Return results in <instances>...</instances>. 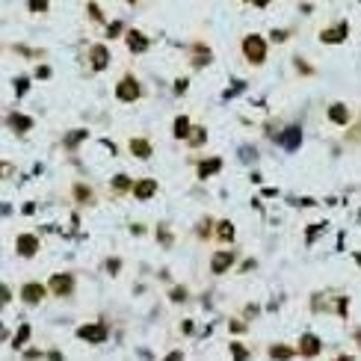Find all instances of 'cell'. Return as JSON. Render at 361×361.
I'll list each match as a JSON object with an SVG mask.
<instances>
[{
    "instance_id": "2e32d148",
    "label": "cell",
    "mask_w": 361,
    "mask_h": 361,
    "mask_svg": "<svg viewBox=\"0 0 361 361\" xmlns=\"http://www.w3.org/2000/svg\"><path fill=\"white\" fill-rule=\"evenodd\" d=\"M9 124H12L18 133H27V130L33 127V119H30V116H21V113H12V116H9Z\"/></svg>"
},
{
    "instance_id": "e575fe53",
    "label": "cell",
    "mask_w": 361,
    "mask_h": 361,
    "mask_svg": "<svg viewBox=\"0 0 361 361\" xmlns=\"http://www.w3.org/2000/svg\"><path fill=\"white\" fill-rule=\"evenodd\" d=\"M338 361H353V359H350V356H344V359H338Z\"/></svg>"
},
{
    "instance_id": "5b68a950",
    "label": "cell",
    "mask_w": 361,
    "mask_h": 361,
    "mask_svg": "<svg viewBox=\"0 0 361 361\" xmlns=\"http://www.w3.org/2000/svg\"><path fill=\"white\" fill-rule=\"evenodd\" d=\"M77 338H83V341H89V344H101L104 338H107V329L98 323V326H80L77 329Z\"/></svg>"
},
{
    "instance_id": "ba28073f",
    "label": "cell",
    "mask_w": 361,
    "mask_h": 361,
    "mask_svg": "<svg viewBox=\"0 0 361 361\" xmlns=\"http://www.w3.org/2000/svg\"><path fill=\"white\" fill-rule=\"evenodd\" d=\"M36 249H39V240H36L33 234H21V237H18V255L30 258V255H36Z\"/></svg>"
},
{
    "instance_id": "6da1fadb",
    "label": "cell",
    "mask_w": 361,
    "mask_h": 361,
    "mask_svg": "<svg viewBox=\"0 0 361 361\" xmlns=\"http://www.w3.org/2000/svg\"><path fill=\"white\" fill-rule=\"evenodd\" d=\"M243 53H246V59H249L252 65H261V62L267 59V41H264L258 33H252V36L243 39Z\"/></svg>"
},
{
    "instance_id": "5bb4252c",
    "label": "cell",
    "mask_w": 361,
    "mask_h": 361,
    "mask_svg": "<svg viewBox=\"0 0 361 361\" xmlns=\"http://www.w3.org/2000/svg\"><path fill=\"white\" fill-rule=\"evenodd\" d=\"M24 302H30V305H36V302H41V296H44V287L41 284H24Z\"/></svg>"
},
{
    "instance_id": "d590c367",
    "label": "cell",
    "mask_w": 361,
    "mask_h": 361,
    "mask_svg": "<svg viewBox=\"0 0 361 361\" xmlns=\"http://www.w3.org/2000/svg\"><path fill=\"white\" fill-rule=\"evenodd\" d=\"M356 261H359V264H361V255H356Z\"/></svg>"
},
{
    "instance_id": "4316f807",
    "label": "cell",
    "mask_w": 361,
    "mask_h": 361,
    "mask_svg": "<svg viewBox=\"0 0 361 361\" xmlns=\"http://www.w3.org/2000/svg\"><path fill=\"white\" fill-rule=\"evenodd\" d=\"M119 33H121V24H119V21H116V24H110V30H107V36H110V39H116Z\"/></svg>"
},
{
    "instance_id": "52a82bcc",
    "label": "cell",
    "mask_w": 361,
    "mask_h": 361,
    "mask_svg": "<svg viewBox=\"0 0 361 361\" xmlns=\"http://www.w3.org/2000/svg\"><path fill=\"white\" fill-rule=\"evenodd\" d=\"M127 47H130V53H145L148 39H145L139 30H127Z\"/></svg>"
},
{
    "instance_id": "7402d4cb",
    "label": "cell",
    "mask_w": 361,
    "mask_h": 361,
    "mask_svg": "<svg viewBox=\"0 0 361 361\" xmlns=\"http://www.w3.org/2000/svg\"><path fill=\"white\" fill-rule=\"evenodd\" d=\"M231 353H234V361H246V359H249L246 347H240V344H231Z\"/></svg>"
},
{
    "instance_id": "f1b7e54d",
    "label": "cell",
    "mask_w": 361,
    "mask_h": 361,
    "mask_svg": "<svg viewBox=\"0 0 361 361\" xmlns=\"http://www.w3.org/2000/svg\"><path fill=\"white\" fill-rule=\"evenodd\" d=\"M273 39H276V41H284V39H287V30H276Z\"/></svg>"
},
{
    "instance_id": "d6a6232c",
    "label": "cell",
    "mask_w": 361,
    "mask_h": 361,
    "mask_svg": "<svg viewBox=\"0 0 361 361\" xmlns=\"http://www.w3.org/2000/svg\"><path fill=\"white\" fill-rule=\"evenodd\" d=\"M181 359H184L181 353H169V359H166V361H181Z\"/></svg>"
},
{
    "instance_id": "f546056e",
    "label": "cell",
    "mask_w": 361,
    "mask_h": 361,
    "mask_svg": "<svg viewBox=\"0 0 361 361\" xmlns=\"http://www.w3.org/2000/svg\"><path fill=\"white\" fill-rule=\"evenodd\" d=\"M89 15H92V18H101V9H98L95 3H89Z\"/></svg>"
},
{
    "instance_id": "ffe728a7",
    "label": "cell",
    "mask_w": 361,
    "mask_h": 361,
    "mask_svg": "<svg viewBox=\"0 0 361 361\" xmlns=\"http://www.w3.org/2000/svg\"><path fill=\"white\" fill-rule=\"evenodd\" d=\"M193 62H196V65H207V62H210V50H207L204 44H196V47H193Z\"/></svg>"
},
{
    "instance_id": "cb8c5ba5",
    "label": "cell",
    "mask_w": 361,
    "mask_h": 361,
    "mask_svg": "<svg viewBox=\"0 0 361 361\" xmlns=\"http://www.w3.org/2000/svg\"><path fill=\"white\" fill-rule=\"evenodd\" d=\"M27 338H30V326H27V323H24V326H21V329H18V338H15V341H12V344H15V347H21V344H24V341H27Z\"/></svg>"
},
{
    "instance_id": "8fae6325",
    "label": "cell",
    "mask_w": 361,
    "mask_h": 361,
    "mask_svg": "<svg viewBox=\"0 0 361 361\" xmlns=\"http://www.w3.org/2000/svg\"><path fill=\"white\" fill-rule=\"evenodd\" d=\"M154 193H157V184H154L151 178H145V181L133 184V196H136V199H151Z\"/></svg>"
},
{
    "instance_id": "ac0fdd59",
    "label": "cell",
    "mask_w": 361,
    "mask_h": 361,
    "mask_svg": "<svg viewBox=\"0 0 361 361\" xmlns=\"http://www.w3.org/2000/svg\"><path fill=\"white\" fill-rule=\"evenodd\" d=\"M130 151H133V157H151V145L145 142V139H130Z\"/></svg>"
},
{
    "instance_id": "603a6c76",
    "label": "cell",
    "mask_w": 361,
    "mask_h": 361,
    "mask_svg": "<svg viewBox=\"0 0 361 361\" xmlns=\"http://www.w3.org/2000/svg\"><path fill=\"white\" fill-rule=\"evenodd\" d=\"M74 196H77V201H89V196H92V193H89V187L77 184V187H74Z\"/></svg>"
},
{
    "instance_id": "9a60e30c",
    "label": "cell",
    "mask_w": 361,
    "mask_h": 361,
    "mask_svg": "<svg viewBox=\"0 0 361 361\" xmlns=\"http://www.w3.org/2000/svg\"><path fill=\"white\" fill-rule=\"evenodd\" d=\"M329 119H332L335 124H347V121H350V110H347L344 104H332V107H329Z\"/></svg>"
},
{
    "instance_id": "7c38bea8",
    "label": "cell",
    "mask_w": 361,
    "mask_h": 361,
    "mask_svg": "<svg viewBox=\"0 0 361 361\" xmlns=\"http://www.w3.org/2000/svg\"><path fill=\"white\" fill-rule=\"evenodd\" d=\"M231 264H234V255H231V252H216V255H213V261H210L213 273H225Z\"/></svg>"
},
{
    "instance_id": "8992f818",
    "label": "cell",
    "mask_w": 361,
    "mask_h": 361,
    "mask_svg": "<svg viewBox=\"0 0 361 361\" xmlns=\"http://www.w3.org/2000/svg\"><path fill=\"white\" fill-rule=\"evenodd\" d=\"M89 53H92V56H89V59H92V68H95V71H104L107 62H110V50H107L104 44H95Z\"/></svg>"
},
{
    "instance_id": "30bf717a",
    "label": "cell",
    "mask_w": 361,
    "mask_h": 361,
    "mask_svg": "<svg viewBox=\"0 0 361 361\" xmlns=\"http://www.w3.org/2000/svg\"><path fill=\"white\" fill-rule=\"evenodd\" d=\"M320 39H323L326 44H338V41H344V39H347V24H338L335 30H323Z\"/></svg>"
},
{
    "instance_id": "7a4b0ae2",
    "label": "cell",
    "mask_w": 361,
    "mask_h": 361,
    "mask_svg": "<svg viewBox=\"0 0 361 361\" xmlns=\"http://www.w3.org/2000/svg\"><path fill=\"white\" fill-rule=\"evenodd\" d=\"M116 95H119V101H124V104H130V101H139V95H142V86H139V80L136 77H121L119 80V86H116Z\"/></svg>"
},
{
    "instance_id": "e0dca14e",
    "label": "cell",
    "mask_w": 361,
    "mask_h": 361,
    "mask_svg": "<svg viewBox=\"0 0 361 361\" xmlns=\"http://www.w3.org/2000/svg\"><path fill=\"white\" fill-rule=\"evenodd\" d=\"M190 130H193V121H190L187 116H178V119H175V136H178V139H187Z\"/></svg>"
},
{
    "instance_id": "836d02e7",
    "label": "cell",
    "mask_w": 361,
    "mask_h": 361,
    "mask_svg": "<svg viewBox=\"0 0 361 361\" xmlns=\"http://www.w3.org/2000/svg\"><path fill=\"white\" fill-rule=\"evenodd\" d=\"M50 361H62V356L59 353H50Z\"/></svg>"
},
{
    "instance_id": "277c9868",
    "label": "cell",
    "mask_w": 361,
    "mask_h": 361,
    "mask_svg": "<svg viewBox=\"0 0 361 361\" xmlns=\"http://www.w3.org/2000/svg\"><path fill=\"white\" fill-rule=\"evenodd\" d=\"M279 142H281L287 151H296V148H299V142H302V130H299V124H290V127L279 136Z\"/></svg>"
},
{
    "instance_id": "d4e9b609",
    "label": "cell",
    "mask_w": 361,
    "mask_h": 361,
    "mask_svg": "<svg viewBox=\"0 0 361 361\" xmlns=\"http://www.w3.org/2000/svg\"><path fill=\"white\" fill-rule=\"evenodd\" d=\"M127 187H130V181H127L124 175H119V178H113V190H119V193H121V190H127Z\"/></svg>"
},
{
    "instance_id": "83f0119b",
    "label": "cell",
    "mask_w": 361,
    "mask_h": 361,
    "mask_svg": "<svg viewBox=\"0 0 361 361\" xmlns=\"http://www.w3.org/2000/svg\"><path fill=\"white\" fill-rule=\"evenodd\" d=\"M27 86H30L27 77H24V80H15V89H18V92H27Z\"/></svg>"
},
{
    "instance_id": "4fadbf2b",
    "label": "cell",
    "mask_w": 361,
    "mask_h": 361,
    "mask_svg": "<svg viewBox=\"0 0 361 361\" xmlns=\"http://www.w3.org/2000/svg\"><path fill=\"white\" fill-rule=\"evenodd\" d=\"M219 169H222V160H219V157L201 160V163H199V178H210V175H216Z\"/></svg>"
},
{
    "instance_id": "484cf974",
    "label": "cell",
    "mask_w": 361,
    "mask_h": 361,
    "mask_svg": "<svg viewBox=\"0 0 361 361\" xmlns=\"http://www.w3.org/2000/svg\"><path fill=\"white\" fill-rule=\"evenodd\" d=\"M27 6H30L33 12H44V9H47V3H44V0H30Z\"/></svg>"
},
{
    "instance_id": "4dcf8cb0",
    "label": "cell",
    "mask_w": 361,
    "mask_h": 361,
    "mask_svg": "<svg viewBox=\"0 0 361 361\" xmlns=\"http://www.w3.org/2000/svg\"><path fill=\"white\" fill-rule=\"evenodd\" d=\"M119 267H121V261H110V264H107L110 273H119Z\"/></svg>"
},
{
    "instance_id": "3957f363",
    "label": "cell",
    "mask_w": 361,
    "mask_h": 361,
    "mask_svg": "<svg viewBox=\"0 0 361 361\" xmlns=\"http://www.w3.org/2000/svg\"><path fill=\"white\" fill-rule=\"evenodd\" d=\"M47 290H53L56 296H68V293L74 290V276H68V273H56V276H50Z\"/></svg>"
},
{
    "instance_id": "44dd1931",
    "label": "cell",
    "mask_w": 361,
    "mask_h": 361,
    "mask_svg": "<svg viewBox=\"0 0 361 361\" xmlns=\"http://www.w3.org/2000/svg\"><path fill=\"white\" fill-rule=\"evenodd\" d=\"M216 234H219V240L231 243V240H234V225H231L228 219H222V222H219V228H216Z\"/></svg>"
},
{
    "instance_id": "1f68e13d",
    "label": "cell",
    "mask_w": 361,
    "mask_h": 361,
    "mask_svg": "<svg viewBox=\"0 0 361 361\" xmlns=\"http://www.w3.org/2000/svg\"><path fill=\"white\" fill-rule=\"evenodd\" d=\"M39 77H41V80H47V77H50V68H44V65H41V68H39Z\"/></svg>"
},
{
    "instance_id": "d6986e66",
    "label": "cell",
    "mask_w": 361,
    "mask_h": 361,
    "mask_svg": "<svg viewBox=\"0 0 361 361\" xmlns=\"http://www.w3.org/2000/svg\"><path fill=\"white\" fill-rule=\"evenodd\" d=\"M270 356H273L276 361H290V359H293V350H290V347H284V344H276V347L270 350Z\"/></svg>"
},
{
    "instance_id": "9c48e42d",
    "label": "cell",
    "mask_w": 361,
    "mask_h": 361,
    "mask_svg": "<svg viewBox=\"0 0 361 361\" xmlns=\"http://www.w3.org/2000/svg\"><path fill=\"white\" fill-rule=\"evenodd\" d=\"M299 353L308 356V359H314V356L320 353V341H317V335H302V341H299Z\"/></svg>"
}]
</instances>
